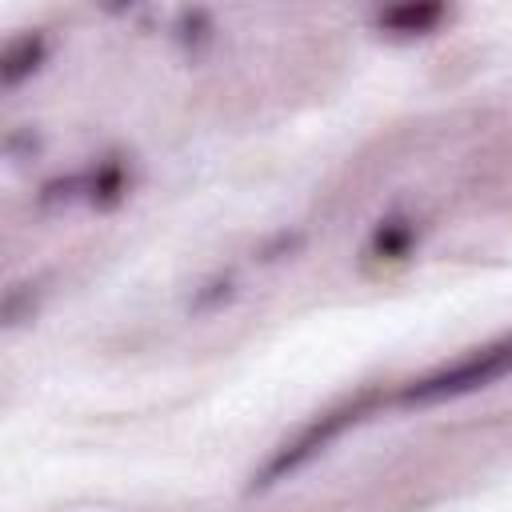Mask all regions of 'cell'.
Returning <instances> with one entry per match:
<instances>
[{"label":"cell","mask_w":512,"mask_h":512,"mask_svg":"<svg viewBox=\"0 0 512 512\" xmlns=\"http://www.w3.org/2000/svg\"><path fill=\"white\" fill-rule=\"evenodd\" d=\"M512 372V336L496 340V344H484L468 356H460L456 364H444L412 384L400 388V404H440V400H452V396H464V392H476L500 376Z\"/></svg>","instance_id":"6da1fadb"},{"label":"cell","mask_w":512,"mask_h":512,"mask_svg":"<svg viewBox=\"0 0 512 512\" xmlns=\"http://www.w3.org/2000/svg\"><path fill=\"white\" fill-rule=\"evenodd\" d=\"M376 404V396L368 392V396H356V400H348V404H340V408H332V412H324V416H316L308 428H300L292 440H284L272 456H268V464L252 476V492L256 488H272L276 480H284V476H292V472H300L312 456H320L348 424H356L368 408Z\"/></svg>","instance_id":"7a4b0ae2"},{"label":"cell","mask_w":512,"mask_h":512,"mask_svg":"<svg viewBox=\"0 0 512 512\" xmlns=\"http://www.w3.org/2000/svg\"><path fill=\"white\" fill-rule=\"evenodd\" d=\"M444 12H448V8L436 4V0H408V4L384 8V12L376 16V24L388 28V32H400V36H420V32L436 28V24L444 20Z\"/></svg>","instance_id":"3957f363"},{"label":"cell","mask_w":512,"mask_h":512,"mask_svg":"<svg viewBox=\"0 0 512 512\" xmlns=\"http://www.w3.org/2000/svg\"><path fill=\"white\" fill-rule=\"evenodd\" d=\"M40 60H44V36H40V32H24L20 40H12V44L4 48L0 80L12 88V84H20L24 76H32V72L40 68Z\"/></svg>","instance_id":"277c9868"},{"label":"cell","mask_w":512,"mask_h":512,"mask_svg":"<svg viewBox=\"0 0 512 512\" xmlns=\"http://www.w3.org/2000/svg\"><path fill=\"white\" fill-rule=\"evenodd\" d=\"M412 244H416V224L404 220V216H388L372 232V252L384 256V260H404L412 252Z\"/></svg>","instance_id":"5b68a950"},{"label":"cell","mask_w":512,"mask_h":512,"mask_svg":"<svg viewBox=\"0 0 512 512\" xmlns=\"http://www.w3.org/2000/svg\"><path fill=\"white\" fill-rule=\"evenodd\" d=\"M124 192H128V176H124V164H120V160H108V164H100V168L88 176V200H92L96 208L120 204Z\"/></svg>","instance_id":"8992f818"},{"label":"cell","mask_w":512,"mask_h":512,"mask_svg":"<svg viewBox=\"0 0 512 512\" xmlns=\"http://www.w3.org/2000/svg\"><path fill=\"white\" fill-rule=\"evenodd\" d=\"M76 192H88V176H64V180H48L40 188V204L52 208V204H68L76 200Z\"/></svg>","instance_id":"52a82bcc"},{"label":"cell","mask_w":512,"mask_h":512,"mask_svg":"<svg viewBox=\"0 0 512 512\" xmlns=\"http://www.w3.org/2000/svg\"><path fill=\"white\" fill-rule=\"evenodd\" d=\"M224 300H232V280H228V276L208 280V284L192 296V312H208V308H216V304H224Z\"/></svg>","instance_id":"ba28073f"},{"label":"cell","mask_w":512,"mask_h":512,"mask_svg":"<svg viewBox=\"0 0 512 512\" xmlns=\"http://www.w3.org/2000/svg\"><path fill=\"white\" fill-rule=\"evenodd\" d=\"M208 36V16L204 12H184L180 16V40L184 44H200Z\"/></svg>","instance_id":"9c48e42d"},{"label":"cell","mask_w":512,"mask_h":512,"mask_svg":"<svg viewBox=\"0 0 512 512\" xmlns=\"http://www.w3.org/2000/svg\"><path fill=\"white\" fill-rule=\"evenodd\" d=\"M300 240H304L300 232H292V236H288V232H280L276 240H268V244L260 248V260H276V256H284V252H292V248H300Z\"/></svg>","instance_id":"30bf717a"}]
</instances>
